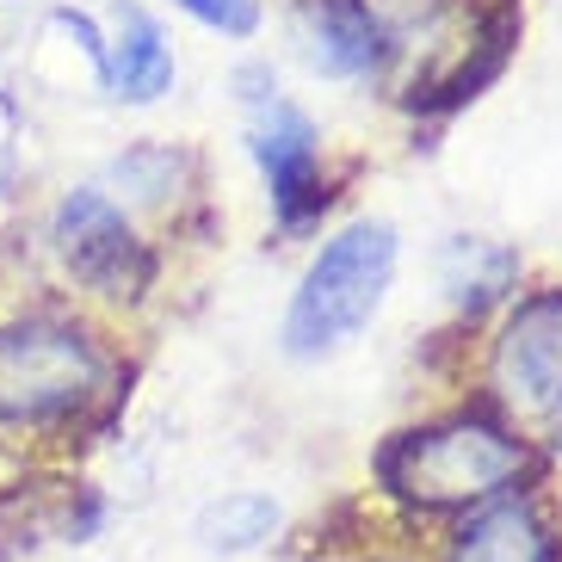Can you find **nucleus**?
<instances>
[{
  "mask_svg": "<svg viewBox=\"0 0 562 562\" xmlns=\"http://www.w3.org/2000/svg\"><path fill=\"white\" fill-rule=\"evenodd\" d=\"M105 364L81 328L68 322H13L0 328V420L44 427L68 420L100 396Z\"/></svg>",
  "mask_w": 562,
  "mask_h": 562,
  "instance_id": "nucleus-3",
  "label": "nucleus"
},
{
  "mask_svg": "<svg viewBox=\"0 0 562 562\" xmlns=\"http://www.w3.org/2000/svg\"><path fill=\"white\" fill-rule=\"evenodd\" d=\"M112 25H117V37H112V50H105V87H117L124 100H155V93H167L173 56H167L155 19L143 7H117Z\"/></svg>",
  "mask_w": 562,
  "mask_h": 562,
  "instance_id": "nucleus-9",
  "label": "nucleus"
},
{
  "mask_svg": "<svg viewBox=\"0 0 562 562\" xmlns=\"http://www.w3.org/2000/svg\"><path fill=\"white\" fill-rule=\"evenodd\" d=\"M531 476V446L488 414H458L439 427L402 432L378 451L383 495L414 513H470L495 495H513Z\"/></svg>",
  "mask_w": 562,
  "mask_h": 562,
  "instance_id": "nucleus-1",
  "label": "nucleus"
},
{
  "mask_svg": "<svg viewBox=\"0 0 562 562\" xmlns=\"http://www.w3.org/2000/svg\"><path fill=\"white\" fill-rule=\"evenodd\" d=\"M446 562H557V526L531 495H495L470 507L446 538Z\"/></svg>",
  "mask_w": 562,
  "mask_h": 562,
  "instance_id": "nucleus-7",
  "label": "nucleus"
},
{
  "mask_svg": "<svg viewBox=\"0 0 562 562\" xmlns=\"http://www.w3.org/2000/svg\"><path fill=\"white\" fill-rule=\"evenodd\" d=\"M291 32H297L303 63L322 75H340V81L364 75L383 56V25L364 0H303Z\"/></svg>",
  "mask_w": 562,
  "mask_h": 562,
  "instance_id": "nucleus-8",
  "label": "nucleus"
},
{
  "mask_svg": "<svg viewBox=\"0 0 562 562\" xmlns=\"http://www.w3.org/2000/svg\"><path fill=\"white\" fill-rule=\"evenodd\" d=\"M63 501H50L44 488H0V562L25 557V550H37L44 538H63Z\"/></svg>",
  "mask_w": 562,
  "mask_h": 562,
  "instance_id": "nucleus-12",
  "label": "nucleus"
},
{
  "mask_svg": "<svg viewBox=\"0 0 562 562\" xmlns=\"http://www.w3.org/2000/svg\"><path fill=\"white\" fill-rule=\"evenodd\" d=\"M180 7L192 19H204V25H216V32H229V37H248L254 19H260L254 0H180Z\"/></svg>",
  "mask_w": 562,
  "mask_h": 562,
  "instance_id": "nucleus-13",
  "label": "nucleus"
},
{
  "mask_svg": "<svg viewBox=\"0 0 562 562\" xmlns=\"http://www.w3.org/2000/svg\"><path fill=\"white\" fill-rule=\"evenodd\" d=\"M495 390L519 414H562V291L513 310L495 340Z\"/></svg>",
  "mask_w": 562,
  "mask_h": 562,
  "instance_id": "nucleus-6",
  "label": "nucleus"
},
{
  "mask_svg": "<svg viewBox=\"0 0 562 562\" xmlns=\"http://www.w3.org/2000/svg\"><path fill=\"white\" fill-rule=\"evenodd\" d=\"M557 451H562V432H557Z\"/></svg>",
  "mask_w": 562,
  "mask_h": 562,
  "instance_id": "nucleus-14",
  "label": "nucleus"
},
{
  "mask_svg": "<svg viewBox=\"0 0 562 562\" xmlns=\"http://www.w3.org/2000/svg\"><path fill=\"white\" fill-rule=\"evenodd\" d=\"M396 279V229L390 223H347L328 248L315 254L303 291L291 297V315H284V347L310 359V352H328L340 340L378 315L383 291Z\"/></svg>",
  "mask_w": 562,
  "mask_h": 562,
  "instance_id": "nucleus-2",
  "label": "nucleus"
},
{
  "mask_svg": "<svg viewBox=\"0 0 562 562\" xmlns=\"http://www.w3.org/2000/svg\"><path fill=\"white\" fill-rule=\"evenodd\" d=\"M50 235H56L63 266L87 291H100V297H136L149 284V254L131 235V223L117 216V204L100 199V192H68Z\"/></svg>",
  "mask_w": 562,
  "mask_h": 562,
  "instance_id": "nucleus-5",
  "label": "nucleus"
},
{
  "mask_svg": "<svg viewBox=\"0 0 562 562\" xmlns=\"http://www.w3.org/2000/svg\"><path fill=\"white\" fill-rule=\"evenodd\" d=\"M513 272H519V260H513L507 248H495V241H451V248L439 254V279H446L451 303L470 310V315H476L482 303H495L513 284Z\"/></svg>",
  "mask_w": 562,
  "mask_h": 562,
  "instance_id": "nucleus-11",
  "label": "nucleus"
},
{
  "mask_svg": "<svg viewBox=\"0 0 562 562\" xmlns=\"http://www.w3.org/2000/svg\"><path fill=\"white\" fill-rule=\"evenodd\" d=\"M241 87H248L241 100H248V112H254L248 143H254V161L266 167V186H272V204H279V223L284 229H303V223L322 216V204H328L322 161H315V124L291 100L272 93L266 68H241Z\"/></svg>",
  "mask_w": 562,
  "mask_h": 562,
  "instance_id": "nucleus-4",
  "label": "nucleus"
},
{
  "mask_svg": "<svg viewBox=\"0 0 562 562\" xmlns=\"http://www.w3.org/2000/svg\"><path fill=\"white\" fill-rule=\"evenodd\" d=\"M272 531H279V501L260 495V488H235L199 513V544L211 557H248Z\"/></svg>",
  "mask_w": 562,
  "mask_h": 562,
  "instance_id": "nucleus-10",
  "label": "nucleus"
}]
</instances>
